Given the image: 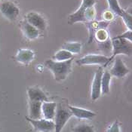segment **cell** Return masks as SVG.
Returning <instances> with one entry per match:
<instances>
[{"instance_id":"7402d4cb","label":"cell","mask_w":132,"mask_h":132,"mask_svg":"<svg viewBox=\"0 0 132 132\" xmlns=\"http://www.w3.org/2000/svg\"><path fill=\"white\" fill-rule=\"evenodd\" d=\"M94 39L98 42V43H101L110 39L109 32L106 29H100L96 31L94 34Z\"/></svg>"},{"instance_id":"5b68a950","label":"cell","mask_w":132,"mask_h":132,"mask_svg":"<svg viewBox=\"0 0 132 132\" xmlns=\"http://www.w3.org/2000/svg\"><path fill=\"white\" fill-rule=\"evenodd\" d=\"M97 0H82L79 9L73 14H70L68 18V23L70 25H73L78 22H84V13L89 7L94 6Z\"/></svg>"},{"instance_id":"277c9868","label":"cell","mask_w":132,"mask_h":132,"mask_svg":"<svg viewBox=\"0 0 132 132\" xmlns=\"http://www.w3.org/2000/svg\"><path fill=\"white\" fill-rule=\"evenodd\" d=\"M0 12L6 19L14 21L20 14V9L13 2L5 1L0 3Z\"/></svg>"},{"instance_id":"484cf974","label":"cell","mask_w":132,"mask_h":132,"mask_svg":"<svg viewBox=\"0 0 132 132\" xmlns=\"http://www.w3.org/2000/svg\"><path fill=\"white\" fill-rule=\"evenodd\" d=\"M103 18L105 20V21H110L113 19L114 18V14L112 13L111 11H106L103 14Z\"/></svg>"},{"instance_id":"6da1fadb","label":"cell","mask_w":132,"mask_h":132,"mask_svg":"<svg viewBox=\"0 0 132 132\" xmlns=\"http://www.w3.org/2000/svg\"><path fill=\"white\" fill-rule=\"evenodd\" d=\"M72 61L73 57L66 61H56L53 59L47 60L45 62V65L54 74L55 80L61 81L65 80L71 72Z\"/></svg>"},{"instance_id":"5bb4252c","label":"cell","mask_w":132,"mask_h":132,"mask_svg":"<svg viewBox=\"0 0 132 132\" xmlns=\"http://www.w3.org/2000/svg\"><path fill=\"white\" fill-rule=\"evenodd\" d=\"M35 57V53L30 49H25V48H20L19 49L16 55H15V60L18 63L22 64H29L31 63Z\"/></svg>"},{"instance_id":"603a6c76","label":"cell","mask_w":132,"mask_h":132,"mask_svg":"<svg viewBox=\"0 0 132 132\" xmlns=\"http://www.w3.org/2000/svg\"><path fill=\"white\" fill-rule=\"evenodd\" d=\"M107 2H108L110 11L112 13L115 14H117L119 16H121L123 9H121L118 0H107Z\"/></svg>"},{"instance_id":"44dd1931","label":"cell","mask_w":132,"mask_h":132,"mask_svg":"<svg viewBox=\"0 0 132 132\" xmlns=\"http://www.w3.org/2000/svg\"><path fill=\"white\" fill-rule=\"evenodd\" d=\"M72 132H95L94 127L87 123H79L74 126L72 129Z\"/></svg>"},{"instance_id":"8992f818","label":"cell","mask_w":132,"mask_h":132,"mask_svg":"<svg viewBox=\"0 0 132 132\" xmlns=\"http://www.w3.org/2000/svg\"><path fill=\"white\" fill-rule=\"evenodd\" d=\"M109 58L106 55L103 54H87L85 57H81L76 61V63L79 66L82 65H101L103 67H106L107 66Z\"/></svg>"},{"instance_id":"7a4b0ae2","label":"cell","mask_w":132,"mask_h":132,"mask_svg":"<svg viewBox=\"0 0 132 132\" xmlns=\"http://www.w3.org/2000/svg\"><path fill=\"white\" fill-rule=\"evenodd\" d=\"M112 54L109 58L107 65L115 58L116 56L119 54H124L128 56H132V42L126 39L114 37L112 40Z\"/></svg>"},{"instance_id":"d6986e66","label":"cell","mask_w":132,"mask_h":132,"mask_svg":"<svg viewBox=\"0 0 132 132\" xmlns=\"http://www.w3.org/2000/svg\"><path fill=\"white\" fill-rule=\"evenodd\" d=\"M82 45L80 42H66L62 45V49L68 51L72 54H79Z\"/></svg>"},{"instance_id":"30bf717a","label":"cell","mask_w":132,"mask_h":132,"mask_svg":"<svg viewBox=\"0 0 132 132\" xmlns=\"http://www.w3.org/2000/svg\"><path fill=\"white\" fill-rule=\"evenodd\" d=\"M110 72L112 76H115L116 78H123L129 72V70L125 66L122 59L119 57H116Z\"/></svg>"},{"instance_id":"52a82bcc","label":"cell","mask_w":132,"mask_h":132,"mask_svg":"<svg viewBox=\"0 0 132 132\" xmlns=\"http://www.w3.org/2000/svg\"><path fill=\"white\" fill-rule=\"evenodd\" d=\"M26 119L32 125L35 131L39 132H51L54 130V122L53 120H48L45 119H32L26 117Z\"/></svg>"},{"instance_id":"e0dca14e","label":"cell","mask_w":132,"mask_h":132,"mask_svg":"<svg viewBox=\"0 0 132 132\" xmlns=\"http://www.w3.org/2000/svg\"><path fill=\"white\" fill-rule=\"evenodd\" d=\"M42 102L29 101V118L32 119H42Z\"/></svg>"},{"instance_id":"7c38bea8","label":"cell","mask_w":132,"mask_h":132,"mask_svg":"<svg viewBox=\"0 0 132 132\" xmlns=\"http://www.w3.org/2000/svg\"><path fill=\"white\" fill-rule=\"evenodd\" d=\"M108 21H101V22H97V21H89V22H85V24L88 27V30L89 32V39L88 43L90 44L92 43L93 39H94V34L96 32V31L100 30V29H106L108 25H109Z\"/></svg>"},{"instance_id":"cb8c5ba5","label":"cell","mask_w":132,"mask_h":132,"mask_svg":"<svg viewBox=\"0 0 132 132\" xmlns=\"http://www.w3.org/2000/svg\"><path fill=\"white\" fill-rule=\"evenodd\" d=\"M122 20L124 21L125 24L126 25L127 28L128 29V30H132V16L128 14V12H126L125 10H123L121 16Z\"/></svg>"},{"instance_id":"ba28073f","label":"cell","mask_w":132,"mask_h":132,"mask_svg":"<svg viewBox=\"0 0 132 132\" xmlns=\"http://www.w3.org/2000/svg\"><path fill=\"white\" fill-rule=\"evenodd\" d=\"M25 20H27L29 23H30L32 26L36 27L39 32H44L46 29L47 23L45 18L41 15L40 14L34 11L29 12L27 14L25 17Z\"/></svg>"},{"instance_id":"9a60e30c","label":"cell","mask_w":132,"mask_h":132,"mask_svg":"<svg viewBox=\"0 0 132 132\" xmlns=\"http://www.w3.org/2000/svg\"><path fill=\"white\" fill-rule=\"evenodd\" d=\"M29 101H48V97L44 92L38 87H31L27 89Z\"/></svg>"},{"instance_id":"ffe728a7","label":"cell","mask_w":132,"mask_h":132,"mask_svg":"<svg viewBox=\"0 0 132 132\" xmlns=\"http://www.w3.org/2000/svg\"><path fill=\"white\" fill-rule=\"evenodd\" d=\"M72 57L73 56L72 53L68 51L61 49L54 54V55L53 56V60L56 61H66L70 60Z\"/></svg>"},{"instance_id":"ac0fdd59","label":"cell","mask_w":132,"mask_h":132,"mask_svg":"<svg viewBox=\"0 0 132 132\" xmlns=\"http://www.w3.org/2000/svg\"><path fill=\"white\" fill-rule=\"evenodd\" d=\"M112 76L110 71H103L101 79V94H107L110 93V86Z\"/></svg>"},{"instance_id":"2e32d148","label":"cell","mask_w":132,"mask_h":132,"mask_svg":"<svg viewBox=\"0 0 132 132\" xmlns=\"http://www.w3.org/2000/svg\"><path fill=\"white\" fill-rule=\"evenodd\" d=\"M68 108L71 111L72 116H76L78 119H91L96 116L95 112H92L88 110L82 109V108H79V107H75V106H69Z\"/></svg>"},{"instance_id":"4316f807","label":"cell","mask_w":132,"mask_h":132,"mask_svg":"<svg viewBox=\"0 0 132 132\" xmlns=\"http://www.w3.org/2000/svg\"><path fill=\"white\" fill-rule=\"evenodd\" d=\"M126 12H128V14H130L132 16V5L131 6H130V7H128L126 10H125Z\"/></svg>"},{"instance_id":"d4e9b609","label":"cell","mask_w":132,"mask_h":132,"mask_svg":"<svg viewBox=\"0 0 132 132\" xmlns=\"http://www.w3.org/2000/svg\"><path fill=\"white\" fill-rule=\"evenodd\" d=\"M106 132H121L120 131V124L118 120H116L114 123H112V125H111Z\"/></svg>"},{"instance_id":"4fadbf2b","label":"cell","mask_w":132,"mask_h":132,"mask_svg":"<svg viewBox=\"0 0 132 132\" xmlns=\"http://www.w3.org/2000/svg\"><path fill=\"white\" fill-rule=\"evenodd\" d=\"M57 104L55 102H42V112L44 119L48 120H54L56 114Z\"/></svg>"},{"instance_id":"3957f363","label":"cell","mask_w":132,"mask_h":132,"mask_svg":"<svg viewBox=\"0 0 132 132\" xmlns=\"http://www.w3.org/2000/svg\"><path fill=\"white\" fill-rule=\"evenodd\" d=\"M72 116L71 111L64 106L61 103L57 106L56 114L54 117V132H61L63 127L69 121V119Z\"/></svg>"},{"instance_id":"9c48e42d","label":"cell","mask_w":132,"mask_h":132,"mask_svg":"<svg viewBox=\"0 0 132 132\" xmlns=\"http://www.w3.org/2000/svg\"><path fill=\"white\" fill-rule=\"evenodd\" d=\"M103 67H99L97 71L95 72L94 79L92 81V93H91V97H92V101H96L97 100L101 95V79L102 76H103Z\"/></svg>"},{"instance_id":"8fae6325","label":"cell","mask_w":132,"mask_h":132,"mask_svg":"<svg viewBox=\"0 0 132 132\" xmlns=\"http://www.w3.org/2000/svg\"><path fill=\"white\" fill-rule=\"evenodd\" d=\"M20 27L24 36L30 40L37 39L40 35V32L36 27L32 26L30 23H29L25 19L20 21Z\"/></svg>"}]
</instances>
